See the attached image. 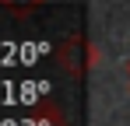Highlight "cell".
<instances>
[{
  "label": "cell",
  "instance_id": "obj_1",
  "mask_svg": "<svg viewBox=\"0 0 130 126\" xmlns=\"http://www.w3.org/2000/svg\"><path fill=\"white\" fill-rule=\"evenodd\" d=\"M0 4H7V7H35V4H42V0H0Z\"/></svg>",
  "mask_w": 130,
  "mask_h": 126
},
{
  "label": "cell",
  "instance_id": "obj_2",
  "mask_svg": "<svg viewBox=\"0 0 130 126\" xmlns=\"http://www.w3.org/2000/svg\"><path fill=\"white\" fill-rule=\"evenodd\" d=\"M127 74H130V63H127Z\"/></svg>",
  "mask_w": 130,
  "mask_h": 126
}]
</instances>
